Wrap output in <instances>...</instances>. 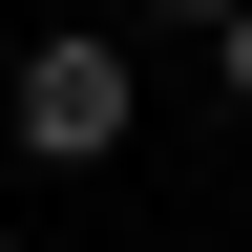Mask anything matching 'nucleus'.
I'll use <instances>...</instances> for the list:
<instances>
[{
  "instance_id": "3",
  "label": "nucleus",
  "mask_w": 252,
  "mask_h": 252,
  "mask_svg": "<svg viewBox=\"0 0 252 252\" xmlns=\"http://www.w3.org/2000/svg\"><path fill=\"white\" fill-rule=\"evenodd\" d=\"M168 21H231V0H168Z\"/></svg>"
},
{
  "instance_id": "2",
  "label": "nucleus",
  "mask_w": 252,
  "mask_h": 252,
  "mask_svg": "<svg viewBox=\"0 0 252 252\" xmlns=\"http://www.w3.org/2000/svg\"><path fill=\"white\" fill-rule=\"evenodd\" d=\"M210 84H231V105H252V0H231V21H210Z\"/></svg>"
},
{
  "instance_id": "1",
  "label": "nucleus",
  "mask_w": 252,
  "mask_h": 252,
  "mask_svg": "<svg viewBox=\"0 0 252 252\" xmlns=\"http://www.w3.org/2000/svg\"><path fill=\"white\" fill-rule=\"evenodd\" d=\"M0 126H21L42 168H105V147H126V42H84V21H63V42H21Z\"/></svg>"
}]
</instances>
